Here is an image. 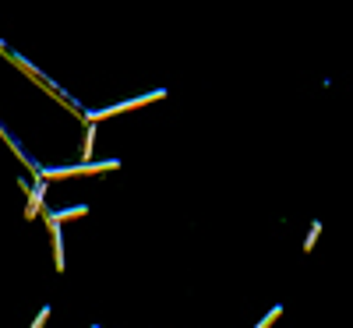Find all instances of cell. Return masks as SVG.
Here are the masks:
<instances>
[{
  "label": "cell",
  "instance_id": "6da1fadb",
  "mask_svg": "<svg viewBox=\"0 0 353 328\" xmlns=\"http://www.w3.org/2000/svg\"><path fill=\"white\" fill-rule=\"evenodd\" d=\"M99 170H117V159H106V163H81V166H68V170H43V176H74V173H99Z\"/></svg>",
  "mask_w": 353,
  "mask_h": 328
},
{
  "label": "cell",
  "instance_id": "7a4b0ae2",
  "mask_svg": "<svg viewBox=\"0 0 353 328\" xmlns=\"http://www.w3.org/2000/svg\"><path fill=\"white\" fill-rule=\"evenodd\" d=\"M43 191H46L43 184H36V187H32V198H28V219L36 216V208H39V201H43Z\"/></svg>",
  "mask_w": 353,
  "mask_h": 328
},
{
  "label": "cell",
  "instance_id": "3957f363",
  "mask_svg": "<svg viewBox=\"0 0 353 328\" xmlns=\"http://www.w3.org/2000/svg\"><path fill=\"white\" fill-rule=\"evenodd\" d=\"M57 219H81L85 216V208H68V212H53Z\"/></svg>",
  "mask_w": 353,
  "mask_h": 328
},
{
  "label": "cell",
  "instance_id": "277c9868",
  "mask_svg": "<svg viewBox=\"0 0 353 328\" xmlns=\"http://www.w3.org/2000/svg\"><path fill=\"white\" fill-rule=\"evenodd\" d=\"M279 311H283V307H276V311H269V314H265V321H261L258 328H269V325H272V321L279 318Z\"/></svg>",
  "mask_w": 353,
  "mask_h": 328
},
{
  "label": "cell",
  "instance_id": "5b68a950",
  "mask_svg": "<svg viewBox=\"0 0 353 328\" xmlns=\"http://www.w3.org/2000/svg\"><path fill=\"white\" fill-rule=\"evenodd\" d=\"M314 240H318V226H311V233H307V244H304V247L311 251V247H314Z\"/></svg>",
  "mask_w": 353,
  "mask_h": 328
}]
</instances>
